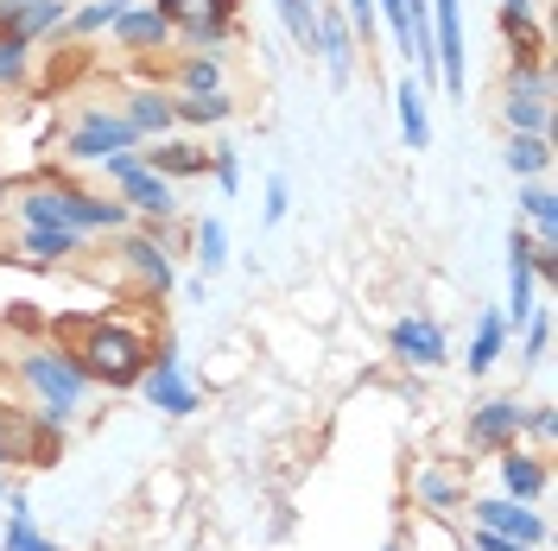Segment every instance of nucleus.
<instances>
[{"mask_svg": "<svg viewBox=\"0 0 558 551\" xmlns=\"http://www.w3.org/2000/svg\"><path fill=\"white\" fill-rule=\"evenodd\" d=\"M13 375L33 387L38 418H45V425L70 431V425L83 418V400H89V375L76 368V355H70V348H51V343L20 348V355H13Z\"/></svg>", "mask_w": 558, "mask_h": 551, "instance_id": "nucleus-1", "label": "nucleus"}, {"mask_svg": "<svg viewBox=\"0 0 558 551\" xmlns=\"http://www.w3.org/2000/svg\"><path fill=\"white\" fill-rule=\"evenodd\" d=\"M70 355H76V368L89 375V387H140L146 362H153L146 336L128 330V323H108V317L83 323L76 343H70Z\"/></svg>", "mask_w": 558, "mask_h": 551, "instance_id": "nucleus-2", "label": "nucleus"}, {"mask_svg": "<svg viewBox=\"0 0 558 551\" xmlns=\"http://www.w3.org/2000/svg\"><path fill=\"white\" fill-rule=\"evenodd\" d=\"M172 20V45L184 51H222L242 33V0H153Z\"/></svg>", "mask_w": 558, "mask_h": 551, "instance_id": "nucleus-3", "label": "nucleus"}, {"mask_svg": "<svg viewBox=\"0 0 558 551\" xmlns=\"http://www.w3.org/2000/svg\"><path fill=\"white\" fill-rule=\"evenodd\" d=\"M128 146H140V134L121 108H83L76 127L64 134V159L70 166H102L108 152H128Z\"/></svg>", "mask_w": 558, "mask_h": 551, "instance_id": "nucleus-4", "label": "nucleus"}, {"mask_svg": "<svg viewBox=\"0 0 558 551\" xmlns=\"http://www.w3.org/2000/svg\"><path fill=\"white\" fill-rule=\"evenodd\" d=\"M432 70H438V89L463 102V76H470V58H463V0H432Z\"/></svg>", "mask_w": 558, "mask_h": 551, "instance_id": "nucleus-5", "label": "nucleus"}, {"mask_svg": "<svg viewBox=\"0 0 558 551\" xmlns=\"http://www.w3.org/2000/svg\"><path fill=\"white\" fill-rule=\"evenodd\" d=\"M387 348H393V362L400 368H418V375H432V368H445L451 362V343H445V323L438 317H393V330H387Z\"/></svg>", "mask_w": 558, "mask_h": 551, "instance_id": "nucleus-6", "label": "nucleus"}, {"mask_svg": "<svg viewBox=\"0 0 558 551\" xmlns=\"http://www.w3.org/2000/svg\"><path fill=\"white\" fill-rule=\"evenodd\" d=\"M470 507V519L483 526V532H501V539H521V546H546L553 539V526H546V514L533 507V501H508V494H483V501H463Z\"/></svg>", "mask_w": 558, "mask_h": 551, "instance_id": "nucleus-7", "label": "nucleus"}, {"mask_svg": "<svg viewBox=\"0 0 558 551\" xmlns=\"http://www.w3.org/2000/svg\"><path fill=\"white\" fill-rule=\"evenodd\" d=\"M140 393H146V406H159L166 418H191L197 413V387L184 380V362H178L172 343L153 348V362H146V375H140Z\"/></svg>", "mask_w": 558, "mask_h": 551, "instance_id": "nucleus-8", "label": "nucleus"}, {"mask_svg": "<svg viewBox=\"0 0 558 551\" xmlns=\"http://www.w3.org/2000/svg\"><path fill=\"white\" fill-rule=\"evenodd\" d=\"M121 267L140 279V292H153V298H166L178 285V267H172V247L159 229H121Z\"/></svg>", "mask_w": 558, "mask_h": 551, "instance_id": "nucleus-9", "label": "nucleus"}, {"mask_svg": "<svg viewBox=\"0 0 558 551\" xmlns=\"http://www.w3.org/2000/svg\"><path fill=\"white\" fill-rule=\"evenodd\" d=\"M114 197L134 209V222H146V229H166V222H178V209H184V204H178V184H172V177L146 172V166L121 177V184H114Z\"/></svg>", "mask_w": 558, "mask_h": 551, "instance_id": "nucleus-10", "label": "nucleus"}, {"mask_svg": "<svg viewBox=\"0 0 558 551\" xmlns=\"http://www.w3.org/2000/svg\"><path fill=\"white\" fill-rule=\"evenodd\" d=\"M140 166L159 177H172V184H184V177H204L209 172V146H197L191 134H159V139H140Z\"/></svg>", "mask_w": 558, "mask_h": 551, "instance_id": "nucleus-11", "label": "nucleus"}, {"mask_svg": "<svg viewBox=\"0 0 558 551\" xmlns=\"http://www.w3.org/2000/svg\"><path fill=\"white\" fill-rule=\"evenodd\" d=\"M521 400L514 393H488L483 406L470 413V425H463V438L476 450H508V444H521Z\"/></svg>", "mask_w": 558, "mask_h": 551, "instance_id": "nucleus-12", "label": "nucleus"}, {"mask_svg": "<svg viewBox=\"0 0 558 551\" xmlns=\"http://www.w3.org/2000/svg\"><path fill=\"white\" fill-rule=\"evenodd\" d=\"M317 58H324V70H330L337 89L355 76V58H362V45H355V33H349V20H343V7H324V0H317Z\"/></svg>", "mask_w": 558, "mask_h": 551, "instance_id": "nucleus-13", "label": "nucleus"}, {"mask_svg": "<svg viewBox=\"0 0 558 551\" xmlns=\"http://www.w3.org/2000/svg\"><path fill=\"white\" fill-rule=\"evenodd\" d=\"M533 285H539V273H533V235H508V330H526V317H533Z\"/></svg>", "mask_w": 558, "mask_h": 551, "instance_id": "nucleus-14", "label": "nucleus"}, {"mask_svg": "<svg viewBox=\"0 0 558 551\" xmlns=\"http://www.w3.org/2000/svg\"><path fill=\"white\" fill-rule=\"evenodd\" d=\"M108 33H114V45H121V51H134V58H153V51H166V45H172V20H166L153 0H146V7L134 0V7H128V13H121Z\"/></svg>", "mask_w": 558, "mask_h": 551, "instance_id": "nucleus-15", "label": "nucleus"}, {"mask_svg": "<svg viewBox=\"0 0 558 551\" xmlns=\"http://www.w3.org/2000/svg\"><path fill=\"white\" fill-rule=\"evenodd\" d=\"M70 229H83V235H121V229H134V209L121 204V197H108V191H76L70 184Z\"/></svg>", "mask_w": 558, "mask_h": 551, "instance_id": "nucleus-16", "label": "nucleus"}, {"mask_svg": "<svg viewBox=\"0 0 558 551\" xmlns=\"http://www.w3.org/2000/svg\"><path fill=\"white\" fill-rule=\"evenodd\" d=\"M7 209L26 222V229H51V222H70V184L64 177H45V184H26V191H13Z\"/></svg>", "mask_w": 558, "mask_h": 551, "instance_id": "nucleus-17", "label": "nucleus"}, {"mask_svg": "<svg viewBox=\"0 0 558 551\" xmlns=\"http://www.w3.org/2000/svg\"><path fill=\"white\" fill-rule=\"evenodd\" d=\"M495 476H501V494H508V501H539L546 482H553L546 456H526L521 444H508L501 456H495Z\"/></svg>", "mask_w": 558, "mask_h": 551, "instance_id": "nucleus-18", "label": "nucleus"}, {"mask_svg": "<svg viewBox=\"0 0 558 551\" xmlns=\"http://www.w3.org/2000/svg\"><path fill=\"white\" fill-rule=\"evenodd\" d=\"M222 89H229V64H222V51H178L172 96H222Z\"/></svg>", "mask_w": 558, "mask_h": 551, "instance_id": "nucleus-19", "label": "nucleus"}, {"mask_svg": "<svg viewBox=\"0 0 558 551\" xmlns=\"http://www.w3.org/2000/svg\"><path fill=\"white\" fill-rule=\"evenodd\" d=\"M121 114L134 121L140 139H159V134H178V114H172V89H128L121 96Z\"/></svg>", "mask_w": 558, "mask_h": 551, "instance_id": "nucleus-20", "label": "nucleus"}, {"mask_svg": "<svg viewBox=\"0 0 558 551\" xmlns=\"http://www.w3.org/2000/svg\"><path fill=\"white\" fill-rule=\"evenodd\" d=\"M393 114H400V139H407L413 152H425V146H432V96H425L418 76H400V83H393Z\"/></svg>", "mask_w": 558, "mask_h": 551, "instance_id": "nucleus-21", "label": "nucleus"}, {"mask_svg": "<svg viewBox=\"0 0 558 551\" xmlns=\"http://www.w3.org/2000/svg\"><path fill=\"white\" fill-rule=\"evenodd\" d=\"M76 254H83V229H70V222L26 229V235H20V260H33V267H64Z\"/></svg>", "mask_w": 558, "mask_h": 551, "instance_id": "nucleus-22", "label": "nucleus"}, {"mask_svg": "<svg viewBox=\"0 0 558 551\" xmlns=\"http://www.w3.org/2000/svg\"><path fill=\"white\" fill-rule=\"evenodd\" d=\"M64 20H70V0H26L0 33H13V38H26V45H45V38H58L64 33Z\"/></svg>", "mask_w": 558, "mask_h": 551, "instance_id": "nucleus-23", "label": "nucleus"}, {"mask_svg": "<svg viewBox=\"0 0 558 551\" xmlns=\"http://www.w3.org/2000/svg\"><path fill=\"white\" fill-rule=\"evenodd\" d=\"M508 336H514L508 317H501V310H483V317H476V336L463 348V368H470V375H488V368L508 355Z\"/></svg>", "mask_w": 558, "mask_h": 551, "instance_id": "nucleus-24", "label": "nucleus"}, {"mask_svg": "<svg viewBox=\"0 0 558 551\" xmlns=\"http://www.w3.org/2000/svg\"><path fill=\"white\" fill-rule=\"evenodd\" d=\"M172 114H178V134H204V127H229L235 121V96H172Z\"/></svg>", "mask_w": 558, "mask_h": 551, "instance_id": "nucleus-25", "label": "nucleus"}, {"mask_svg": "<svg viewBox=\"0 0 558 551\" xmlns=\"http://www.w3.org/2000/svg\"><path fill=\"white\" fill-rule=\"evenodd\" d=\"M501 166H508L514 177H546L553 172V134H508Z\"/></svg>", "mask_w": 558, "mask_h": 551, "instance_id": "nucleus-26", "label": "nucleus"}, {"mask_svg": "<svg viewBox=\"0 0 558 551\" xmlns=\"http://www.w3.org/2000/svg\"><path fill=\"white\" fill-rule=\"evenodd\" d=\"M463 476H470V469H463ZM463 476H451V469H418L413 501L425 514H451V507H463Z\"/></svg>", "mask_w": 558, "mask_h": 551, "instance_id": "nucleus-27", "label": "nucleus"}, {"mask_svg": "<svg viewBox=\"0 0 558 551\" xmlns=\"http://www.w3.org/2000/svg\"><path fill=\"white\" fill-rule=\"evenodd\" d=\"M501 121H508V134H553V102L546 96H521V89H501Z\"/></svg>", "mask_w": 558, "mask_h": 551, "instance_id": "nucleus-28", "label": "nucleus"}, {"mask_svg": "<svg viewBox=\"0 0 558 551\" xmlns=\"http://www.w3.org/2000/svg\"><path fill=\"white\" fill-rule=\"evenodd\" d=\"M128 7H134V0H89V7H70L64 38H96V33H108V26H114Z\"/></svg>", "mask_w": 558, "mask_h": 551, "instance_id": "nucleus-29", "label": "nucleus"}, {"mask_svg": "<svg viewBox=\"0 0 558 551\" xmlns=\"http://www.w3.org/2000/svg\"><path fill=\"white\" fill-rule=\"evenodd\" d=\"M7 507H13V519H7V532H0V546H7V551H64L58 539H45V532L33 526V507H26L20 494H13Z\"/></svg>", "mask_w": 558, "mask_h": 551, "instance_id": "nucleus-30", "label": "nucleus"}, {"mask_svg": "<svg viewBox=\"0 0 558 551\" xmlns=\"http://www.w3.org/2000/svg\"><path fill=\"white\" fill-rule=\"evenodd\" d=\"M33 51L38 45L0 33V89H26V76H33Z\"/></svg>", "mask_w": 558, "mask_h": 551, "instance_id": "nucleus-31", "label": "nucleus"}, {"mask_svg": "<svg viewBox=\"0 0 558 551\" xmlns=\"http://www.w3.org/2000/svg\"><path fill=\"white\" fill-rule=\"evenodd\" d=\"M197 267H204V273H222V267H229V229H222V216L197 222Z\"/></svg>", "mask_w": 558, "mask_h": 551, "instance_id": "nucleus-32", "label": "nucleus"}, {"mask_svg": "<svg viewBox=\"0 0 558 551\" xmlns=\"http://www.w3.org/2000/svg\"><path fill=\"white\" fill-rule=\"evenodd\" d=\"M209 172H216V191L222 197H235L242 191V146H216L209 152Z\"/></svg>", "mask_w": 558, "mask_h": 551, "instance_id": "nucleus-33", "label": "nucleus"}, {"mask_svg": "<svg viewBox=\"0 0 558 551\" xmlns=\"http://www.w3.org/2000/svg\"><path fill=\"white\" fill-rule=\"evenodd\" d=\"M546 348H553V317H546V310H533V317H526V368H546Z\"/></svg>", "mask_w": 558, "mask_h": 551, "instance_id": "nucleus-34", "label": "nucleus"}, {"mask_svg": "<svg viewBox=\"0 0 558 551\" xmlns=\"http://www.w3.org/2000/svg\"><path fill=\"white\" fill-rule=\"evenodd\" d=\"M508 89H521V96H546V102H553V76H546V64H539V58L508 70Z\"/></svg>", "mask_w": 558, "mask_h": 551, "instance_id": "nucleus-35", "label": "nucleus"}, {"mask_svg": "<svg viewBox=\"0 0 558 551\" xmlns=\"http://www.w3.org/2000/svg\"><path fill=\"white\" fill-rule=\"evenodd\" d=\"M521 431H526V438H539V444H553V438H558V406H546V400H539V406H526Z\"/></svg>", "mask_w": 558, "mask_h": 551, "instance_id": "nucleus-36", "label": "nucleus"}, {"mask_svg": "<svg viewBox=\"0 0 558 551\" xmlns=\"http://www.w3.org/2000/svg\"><path fill=\"white\" fill-rule=\"evenodd\" d=\"M343 20H349V33H355V45L368 51V33L381 26V20H375V0H343Z\"/></svg>", "mask_w": 558, "mask_h": 551, "instance_id": "nucleus-37", "label": "nucleus"}, {"mask_svg": "<svg viewBox=\"0 0 558 551\" xmlns=\"http://www.w3.org/2000/svg\"><path fill=\"white\" fill-rule=\"evenodd\" d=\"M286 209H292V184H286V177H267V209H260V229H279V222H286Z\"/></svg>", "mask_w": 558, "mask_h": 551, "instance_id": "nucleus-38", "label": "nucleus"}, {"mask_svg": "<svg viewBox=\"0 0 558 551\" xmlns=\"http://www.w3.org/2000/svg\"><path fill=\"white\" fill-rule=\"evenodd\" d=\"M476 551H533V546H521V539H501V532H483L476 526V539H470Z\"/></svg>", "mask_w": 558, "mask_h": 551, "instance_id": "nucleus-39", "label": "nucleus"}, {"mask_svg": "<svg viewBox=\"0 0 558 551\" xmlns=\"http://www.w3.org/2000/svg\"><path fill=\"white\" fill-rule=\"evenodd\" d=\"M0 425H7V431H13V406H7V393H0Z\"/></svg>", "mask_w": 558, "mask_h": 551, "instance_id": "nucleus-40", "label": "nucleus"}, {"mask_svg": "<svg viewBox=\"0 0 558 551\" xmlns=\"http://www.w3.org/2000/svg\"><path fill=\"white\" fill-rule=\"evenodd\" d=\"M0 469H7V425H0Z\"/></svg>", "mask_w": 558, "mask_h": 551, "instance_id": "nucleus-41", "label": "nucleus"}, {"mask_svg": "<svg viewBox=\"0 0 558 551\" xmlns=\"http://www.w3.org/2000/svg\"><path fill=\"white\" fill-rule=\"evenodd\" d=\"M0 501H7V469H0Z\"/></svg>", "mask_w": 558, "mask_h": 551, "instance_id": "nucleus-42", "label": "nucleus"}, {"mask_svg": "<svg viewBox=\"0 0 558 551\" xmlns=\"http://www.w3.org/2000/svg\"><path fill=\"white\" fill-rule=\"evenodd\" d=\"M387 551H407V546H387Z\"/></svg>", "mask_w": 558, "mask_h": 551, "instance_id": "nucleus-43", "label": "nucleus"}]
</instances>
